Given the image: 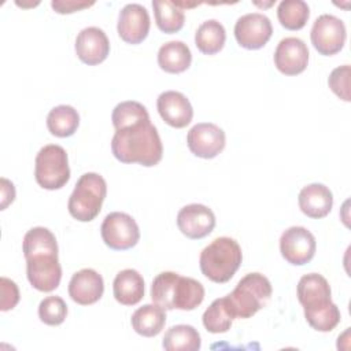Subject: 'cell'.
<instances>
[{"label":"cell","mask_w":351,"mask_h":351,"mask_svg":"<svg viewBox=\"0 0 351 351\" xmlns=\"http://www.w3.org/2000/svg\"><path fill=\"white\" fill-rule=\"evenodd\" d=\"M111 152L122 163H138L151 167L160 162L163 145L158 129L147 119L115 130Z\"/></svg>","instance_id":"obj_1"},{"label":"cell","mask_w":351,"mask_h":351,"mask_svg":"<svg viewBox=\"0 0 351 351\" xmlns=\"http://www.w3.org/2000/svg\"><path fill=\"white\" fill-rule=\"evenodd\" d=\"M243 252L239 243L232 237H217L203 248L199 266L204 277L213 282H228L239 270Z\"/></svg>","instance_id":"obj_2"},{"label":"cell","mask_w":351,"mask_h":351,"mask_svg":"<svg viewBox=\"0 0 351 351\" xmlns=\"http://www.w3.org/2000/svg\"><path fill=\"white\" fill-rule=\"evenodd\" d=\"M271 284L261 273L245 274L225 298L233 318H250L263 308L271 296Z\"/></svg>","instance_id":"obj_3"},{"label":"cell","mask_w":351,"mask_h":351,"mask_svg":"<svg viewBox=\"0 0 351 351\" xmlns=\"http://www.w3.org/2000/svg\"><path fill=\"white\" fill-rule=\"evenodd\" d=\"M106 195V180L97 173H85L78 178L69 197L67 210L74 219L89 222L99 215Z\"/></svg>","instance_id":"obj_4"},{"label":"cell","mask_w":351,"mask_h":351,"mask_svg":"<svg viewBox=\"0 0 351 351\" xmlns=\"http://www.w3.org/2000/svg\"><path fill=\"white\" fill-rule=\"evenodd\" d=\"M36 182L48 191L60 189L70 180L67 152L56 144L44 145L34 160Z\"/></svg>","instance_id":"obj_5"},{"label":"cell","mask_w":351,"mask_h":351,"mask_svg":"<svg viewBox=\"0 0 351 351\" xmlns=\"http://www.w3.org/2000/svg\"><path fill=\"white\" fill-rule=\"evenodd\" d=\"M100 233L104 244L115 251H125L137 244L140 229L134 218L126 213L114 211L106 215Z\"/></svg>","instance_id":"obj_6"},{"label":"cell","mask_w":351,"mask_h":351,"mask_svg":"<svg viewBox=\"0 0 351 351\" xmlns=\"http://www.w3.org/2000/svg\"><path fill=\"white\" fill-rule=\"evenodd\" d=\"M310 38L318 53L325 56L335 55L344 47L347 38L346 25L332 14H322L314 21Z\"/></svg>","instance_id":"obj_7"},{"label":"cell","mask_w":351,"mask_h":351,"mask_svg":"<svg viewBox=\"0 0 351 351\" xmlns=\"http://www.w3.org/2000/svg\"><path fill=\"white\" fill-rule=\"evenodd\" d=\"M315 237L303 226H291L280 237V252L282 258L295 266L308 263L315 255Z\"/></svg>","instance_id":"obj_8"},{"label":"cell","mask_w":351,"mask_h":351,"mask_svg":"<svg viewBox=\"0 0 351 351\" xmlns=\"http://www.w3.org/2000/svg\"><path fill=\"white\" fill-rule=\"evenodd\" d=\"M225 132L211 122H200L192 126L186 136L189 151L203 159L215 158L225 148Z\"/></svg>","instance_id":"obj_9"},{"label":"cell","mask_w":351,"mask_h":351,"mask_svg":"<svg viewBox=\"0 0 351 351\" xmlns=\"http://www.w3.org/2000/svg\"><path fill=\"white\" fill-rule=\"evenodd\" d=\"M26 276L33 288L41 292L56 289L62 278V266L58 255L40 254L26 259Z\"/></svg>","instance_id":"obj_10"},{"label":"cell","mask_w":351,"mask_h":351,"mask_svg":"<svg viewBox=\"0 0 351 351\" xmlns=\"http://www.w3.org/2000/svg\"><path fill=\"white\" fill-rule=\"evenodd\" d=\"M273 26L270 19L261 12H250L240 16L234 25V37L245 49H259L270 40Z\"/></svg>","instance_id":"obj_11"},{"label":"cell","mask_w":351,"mask_h":351,"mask_svg":"<svg viewBox=\"0 0 351 351\" xmlns=\"http://www.w3.org/2000/svg\"><path fill=\"white\" fill-rule=\"evenodd\" d=\"M151 19L147 8L138 3L122 7L118 16L117 30L119 37L128 44H140L148 36Z\"/></svg>","instance_id":"obj_12"},{"label":"cell","mask_w":351,"mask_h":351,"mask_svg":"<svg viewBox=\"0 0 351 351\" xmlns=\"http://www.w3.org/2000/svg\"><path fill=\"white\" fill-rule=\"evenodd\" d=\"M177 226L188 239H203L215 228V215L204 204H186L177 214Z\"/></svg>","instance_id":"obj_13"},{"label":"cell","mask_w":351,"mask_h":351,"mask_svg":"<svg viewBox=\"0 0 351 351\" xmlns=\"http://www.w3.org/2000/svg\"><path fill=\"white\" fill-rule=\"evenodd\" d=\"M308 63V48L298 37L282 38L274 51V64L285 75L303 73Z\"/></svg>","instance_id":"obj_14"},{"label":"cell","mask_w":351,"mask_h":351,"mask_svg":"<svg viewBox=\"0 0 351 351\" xmlns=\"http://www.w3.org/2000/svg\"><path fill=\"white\" fill-rule=\"evenodd\" d=\"M75 53L88 66L104 62L110 53V41L104 30L96 26L82 29L75 38Z\"/></svg>","instance_id":"obj_15"},{"label":"cell","mask_w":351,"mask_h":351,"mask_svg":"<svg viewBox=\"0 0 351 351\" xmlns=\"http://www.w3.org/2000/svg\"><path fill=\"white\" fill-rule=\"evenodd\" d=\"M156 107L160 118L170 126L181 129L191 123L193 108L185 95L177 90H166L158 96Z\"/></svg>","instance_id":"obj_16"},{"label":"cell","mask_w":351,"mask_h":351,"mask_svg":"<svg viewBox=\"0 0 351 351\" xmlns=\"http://www.w3.org/2000/svg\"><path fill=\"white\" fill-rule=\"evenodd\" d=\"M104 292L103 277L93 269H81L74 273L69 282L70 298L81 304L89 306L100 300Z\"/></svg>","instance_id":"obj_17"},{"label":"cell","mask_w":351,"mask_h":351,"mask_svg":"<svg viewBox=\"0 0 351 351\" xmlns=\"http://www.w3.org/2000/svg\"><path fill=\"white\" fill-rule=\"evenodd\" d=\"M298 203L304 215L319 219L330 213L333 206V195L326 185L314 182L300 189Z\"/></svg>","instance_id":"obj_18"},{"label":"cell","mask_w":351,"mask_h":351,"mask_svg":"<svg viewBox=\"0 0 351 351\" xmlns=\"http://www.w3.org/2000/svg\"><path fill=\"white\" fill-rule=\"evenodd\" d=\"M298 299L303 308H313L332 302L330 285L318 273L304 274L298 282Z\"/></svg>","instance_id":"obj_19"},{"label":"cell","mask_w":351,"mask_h":351,"mask_svg":"<svg viewBox=\"0 0 351 351\" xmlns=\"http://www.w3.org/2000/svg\"><path fill=\"white\" fill-rule=\"evenodd\" d=\"M112 293L118 303L123 306H134L144 296L143 276L134 269L121 270L112 282Z\"/></svg>","instance_id":"obj_20"},{"label":"cell","mask_w":351,"mask_h":351,"mask_svg":"<svg viewBox=\"0 0 351 351\" xmlns=\"http://www.w3.org/2000/svg\"><path fill=\"white\" fill-rule=\"evenodd\" d=\"M192 62V53L189 47L178 40L165 43L158 51L159 67L170 74H178L185 71Z\"/></svg>","instance_id":"obj_21"},{"label":"cell","mask_w":351,"mask_h":351,"mask_svg":"<svg viewBox=\"0 0 351 351\" xmlns=\"http://www.w3.org/2000/svg\"><path fill=\"white\" fill-rule=\"evenodd\" d=\"M130 322L136 333L154 337L162 332L166 324V310L155 303L144 304L132 314Z\"/></svg>","instance_id":"obj_22"},{"label":"cell","mask_w":351,"mask_h":351,"mask_svg":"<svg viewBox=\"0 0 351 351\" xmlns=\"http://www.w3.org/2000/svg\"><path fill=\"white\" fill-rule=\"evenodd\" d=\"M226 41V32L217 19L204 21L195 33V44L204 55H214L219 52Z\"/></svg>","instance_id":"obj_23"},{"label":"cell","mask_w":351,"mask_h":351,"mask_svg":"<svg viewBox=\"0 0 351 351\" xmlns=\"http://www.w3.org/2000/svg\"><path fill=\"white\" fill-rule=\"evenodd\" d=\"M204 299V287L195 278L178 276L176 288L173 307L177 310L191 311L202 304Z\"/></svg>","instance_id":"obj_24"},{"label":"cell","mask_w":351,"mask_h":351,"mask_svg":"<svg viewBox=\"0 0 351 351\" xmlns=\"http://www.w3.org/2000/svg\"><path fill=\"white\" fill-rule=\"evenodd\" d=\"M162 346L167 351H197L202 346L199 332L192 325H174L163 336Z\"/></svg>","instance_id":"obj_25"},{"label":"cell","mask_w":351,"mask_h":351,"mask_svg":"<svg viewBox=\"0 0 351 351\" xmlns=\"http://www.w3.org/2000/svg\"><path fill=\"white\" fill-rule=\"evenodd\" d=\"M80 125L77 110L67 104L53 107L47 115V128L56 137H70L75 133Z\"/></svg>","instance_id":"obj_26"},{"label":"cell","mask_w":351,"mask_h":351,"mask_svg":"<svg viewBox=\"0 0 351 351\" xmlns=\"http://www.w3.org/2000/svg\"><path fill=\"white\" fill-rule=\"evenodd\" d=\"M152 8L156 26L160 32L173 34L182 29L185 22V14L184 10L176 4V1L154 0Z\"/></svg>","instance_id":"obj_27"},{"label":"cell","mask_w":351,"mask_h":351,"mask_svg":"<svg viewBox=\"0 0 351 351\" xmlns=\"http://www.w3.org/2000/svg\"><path fill=\"white\" fill-rule=\"evenodd\" d=\"M22 251L25 255V259L40 255V254H55L58 255V243L55 239V234L44 228V226H36L26 232L22 243Z\"/></svg>","instance_id":"obj_28"},{"label":"cell","mask_w":351,"mask_h":351,"mask_svg":"<svg viewBox=\"0 0 351 351\" xmlns=\"http://www.w3.org/2000/svg\"><path fill=\"white\" fill-rule=\"evenodd\" d=\"M310 8L303 0H282L277 7V18L288 30H300L307 23Z\"/></svg>","instance_id":"obj_29"},{"label":"cell","mask_w":351,"mask_h":351,"mask_svg":"<svg viewBox=\"0 0 351 351\" xmlns=\"http://www.w3.org/2000/svg\"><path fill=\"white\" fill-rule=\"evenodd\" d=\"M234 318L232 317L229 307L226 304L225 298L215 299L203 313L202 321L207 332L210 333H225L230 329L232 321Z\"/></svg>","instance_id":"obj_30"},{"label":"cell","mask_w":351,"mask_h":351,"mask_svg":"<svg viewBox=\"0 0 351 351\" xmlns=\"http://www.w3.org/2000/svg\"><path fill=\"white\" fill-rule=\"evenodd\" d=\"M304 318L313 329L318 332H330L339 325L341 315L339 307L330 302L319 307L304 308Z\"/></svg>","instance_id":"obj_31"},{"label":"cell","mask_w":351,"mask_h":351,"mask_svg":"<svg viewBox=\"0 0 351 351\" xmlns=\"http://www.w3.org/2000/svg\"><path fill=\"white\" fill-rule=\"evenodd\" d=\"M178 276L180 274L174 271H162L154 278L151 285V299L155 304L165 310H174L173 299Z\"/></svg>","instance_id":"obj_32"},{"label":"cell","mask_w":351,"mask_h":351,"mask_svg":"<svg viewBox=\"0 0 351 351\" xmlns=\"http://www.w3.org/2000/svg\"><path fill=\"white\" fill-rule=\"evenodd\" d=\"M147 119H149V114L147 108L141 103L134 100H126V101L118 103L111 114V121L115 130L130 126L141 121H147Z\"/></svg>","instance_id":"obj_33"},{"label":"cell","mask_w":351,"mask_h":351,"mask_svg":"<svg viewBox=\"0 0 351 351\" xmlns=\"http://www.w3.org/2000/svg\"><path fill=\"white\" fill-rule=\"evenodd\" d=\"M66 315L67 304L60 296H47L38 304V317L45 325H60L66 319Z\"/></svg>","instance_id":"obj_34"},{"label":"cell","mask_w":351,"mask_h":351,"mask_svg":"<svg viewBox=\"0 0 351 351\" xmlns=\"http://www.w3.org/2000/svg\"><path fill=\"white\" fill-rule=\"evenodd\" d=\"M350 64H343L332 70L328 78L330 90L344 101H350Z\"/></svg>","instance_id":"obj_35"},{"label":"cell","mask_w":351,"mask_h":351,"mask_svg":"<svg viewBox=\"0 0 351 351\" xmlns=\"http://www.w3.org/2000/svg\"><path fill=\"white\" fill-rule=\"evenodd\" d=\"M0 285H1L0 310L1 311L12 310L19 302V289H18L16 284L7 277L0 278Z\"/></svg>","instance_id":"obj_36"},{"label":"cell","mask_w":351,"mask_h":351,"mask_svg":"<svg viewBox=\"0 0 351 351\" xmlns=\"http://www.w3.org/2000/svg\"><path fill=\"white\" fill-rule=\"evenodd\" d=\"M95 1H75V0H53L51 3L52 8L58 14H71L75 11H81L84 8H88L93 5Z\"/></svg>","instance_id":"obj_37"},{"label":"cell","mask_w":351,"mask_h":351,"mask_svg":"<svg viewBox=\"0 0 351 351\" xmlns=\"http://www.w3.org/2000/svg\"><path fill=\"white\" fill-rule=\"evenodd\" d=\"M15 199V188L12 182L5 178H1V210L7 207L8 203H12Z\"/></svg>","instance_id":"obj_38"}]
</instances>
